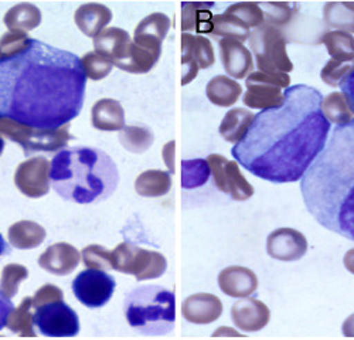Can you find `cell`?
<instances>
[{"instance_id":"46","label":"cell","mask_w":354,"mask_h":340,"mask_svg":"<svg viewBox=\"0 0 354 340\" xmlns=\"http://www.w3.org/2000/svg\"><path fill=\"white\" fill-rule=\"evenodd\" d=\"M192 35L183 33L182 35V64H183V78L182 84L187 85L190 84L198 74V66L194 60L193 53H192Z\"/></svg>"},{"instance_id":"1","label":"cell","mask_w":354,"mask_h":340,"mask_svg":"<svg viewBox=\"0 0 354 340\" xmlns=\"http://www.w3.org/2000/svg\"><path fill=\"white\" fill-rule=\"evenodd\" d=\"M85 87L75 54L32 39L26 50L0 60V120L58 129L80 115Z\"/></svg>"},{"instance_id":"29","label":"cell","mask_w":354,"mask_h":340,"mask_svg":"<svg viewBox=\"0 0 354 340\" xmlns=\"http://www.w3.org/2000/svg\"><path fill=\"white\" fill-rule=\"evenodd\" d=\"M3 23L9 30L30 32L40 26L41 12L33 3H19L8 10Z\"/></svg>"},{"instance_id":"24","label":"cell","mask_w":354,"mask_h":340,"mask_svg":"<svg viewBox=\"0 0 354 340\" xmlns=\"http://www.w3.org/2000/svg\"><path fill=\"white\" fill-rule=\"evenodd\" d=\"M132 39L127 30L120 27H108L94 37L95 53L106 57L112 63L120 60Z\"/></svg>"},{"instance_id":"48","label":"cell","mask_w":354,"mask_h":340,"mask_svg":"<svg viewBox=\"0 0 354 340\" xmlns=\"http://www.w3.org/2000/svg\"><path fill=\"white\" fill-rule=\"evenodd\" d=\"M13 303L10 299H8L2 292H0V332H2L8 325V318L10 312L13 310Z\"/></svg>"},{"instance_id":"36","label":"cell","mask_w":354,"mask_h":340,"mask_svg":"<svg viewBox=\"0 0 354 340\" xmlns=\"http://www.w3.org/2000/svg\"><path fill=\"white\" fill-rule=\"evenodd\" d=\"M212 170L205 159H190L182 162V186L183 189H196L209 182Z\"/></svg>"},{"instance_id":"30","label":"cell","mask_w":354,"mask_h":340,"mask_svg":"<svg viewBox=\"0 0 354 340\" xmlns=\"http://www.w3.org/2000/svg\"><path fill=\"white\" fill-rule=\"evenodd\" d=\"M171 189V176L165 170H146L135 182V190L142 197H162Z\"/></svg>"},{"instance_id":"27","label":"cell","mask_w":354,"mask_h":340,"mask_svg":"<svg viewBox=\"0 0 354 340\" xmlns=\"http://www.w3.org/2000/svg\"><path fill=\"white\" fill-rule=\"evenodd\" d=\"M205 94H207V98L210 100L212 104L228 108L240 100L243 88L235 79L227 75H217L207 84Z\"/></svg>"},{"instance_id":"15","label":"cell","mask_w":354,"mask_h":340,"mask_svg":"<svg viewBox=\"0 0 354 340\" xmlns=\"http://www.w3.org/2000/svg\"><path fill=\"white\" fill-rule=\"evenodd\" d=\"M231 319L243 332H258L270 323L271 310L258 299L243 298L232 305Z\"/></svg>"},{"instance_id":"11","label":"cell","mask_w":354,"mask_h":340,"mask_svg":"<svg viewBox=\"0 0 354 340\" xmlns=\"http://www.w3.org/2000/svg\"><path fill=\"white\" fill-rule=\"evenodd\" d=\"M214 185L218 190L228 194L235 202H245L254 196V187L241 173L240 166L235 160H228L225 156L213 153L207 158Z\"/></svg>"},{"instance_id":"44","label":"cell","mask_w":354,"mask_h":340,"mask_svg":"<svg viewBox=\"0 0 354 340\" xmlns=\"http://www.w3.org/2000/svg\"><path fill=\"white\" fill-rule=\"evenodd\" d=\"M225 13L237 16L241 19L250 28H258L262 26L263 21V13L259 8V3H252V2H241V3H234L231 5Z\"/></svg>"},{"instance_id":"51","label":"cell","mask_w":354,"mask_h":340,"mask_svg":"<svg viewBox=\"0 0 354 340\" xmlns=\"http://www.w3.org/2000/svg\"><path fill=\"white\" fill-rule=\"evenodd\" d=\"M342 330H343V334H344L346 337H354V314L350 315V317L344 321V323H343V326H342Z\"/></svg>"},{"instance_id":"10","label":"cell","mask_w":354,"mask_h":340,"mask_svg":"<svg viewBox=\"0 0 354 340\" xmlns=\"http://www.w3.org/2000/svg\"><path fill=\"white\" fill-rule=\"evenodd\" d=\"M35 309V325L47 337H74L80 333L75 310L64 301H54Z\"/></svg>"},{"instance_id":"42","label":"cell","mask_w":354,"mask_h":340,"mask_svg":"<svg viewBox=\"0 0 354 340\" xmlns=\"http://www.w3.org/2000/svg\"><path fill=\"white\" fill-rule=\"evenodd\" d=\"M82 263L88 270L109 271L112 270V251L102 245L93 244L82 249Z\"/></svg>"},{"instance_id":"28","label":"cell","mask_w":354,"mask_h":340,"mask_svg":"<svg viewBox=\"0 0 354 340\" xmlns=\"http://www.w3.org/2000/svg\"><path fill=\"white\" fill-rule=\"evenodd\" d=\"M210 35L218 41L223 39H232L244 43L250 39L251 28L237 16L223 13L213 16Z\"/></svg>"},{"instance_id":"8","label":"cell","mask_w":354,"mask_h":340,"mask_svg":"<svg viewBox=\"0 0 354 340\" xmlns=\"http://www.w3.org/2000/svg\"><path fill=\"white\" fill-rule=\"evenodd\" d=\"M112 270L133 275L138 281L160 278L167 270L163 254L145 249L131 243H121L112 249Z\"/></svg>"},{"instance_id":"14","label":"cell","mask_w":354,"mask_h":340,"mask_svg":"<svg viewBox=\"0 0 354 340\" xmlns=\"http://www.w3.org/2000/svg\"><path fill=\"white\" fill-rule=\"evenodd\" d=\"M308 251L306 237L295 229L281 227L267 238V252L277 261L293 263L301 260Z\"/></svg>"},{"instance_id":"40","label":"cell","mask_w":354,"mask_h":340,"mask_svg":"<svg viewBox=\"0 0 354 340\" xmlns=\"http://www.w3.org/2000/svg\"><path fill=\"white\" fill-rule=\"evenodd\" d=\"M28 276V270L20 264H8L0 276V292H2L8 299L16 296L19 292V287L23 281Z\"/></svg>"},{"instance_id":"32","label":"cell","mask_w":354,"mask_h":340,"mask_svg":"<svg viewBox=\"0 0 354 340\" xmlns=\"http://www.w3.org/2000/svg\"><path fill=\"white\" fill-rule=\"evenodd\" d=\"M326 26L339 32L354 33V2H329L323 8Z\"/></svg>"},{"instance_id":"38","label":"cell","mask_w":354,"mask_h":340,"mask_svg":"<svg viewBox=\"0 0 354 340\" xmlns=\"http://www.w3.org/2000/svg\"><path fill=\"white\" fill-rule=\"evenodd\" d=\"M259 8L263 13V21L281 30L282 27L288 26L293 20V16L297 15L299 5L286 2H265L261 3Z\"/></svg>"},{"instance_id":"31","label":"cell","mask_w":354,"mask_h":340,"mask_svg":"<svg viewBox=\"0 0 354 340\" xmlns=\"http://www.w3.org/2000/svg\"><path fill=\"white\" fill-rule=\"evenodd\" d=\"M213 3H183V32L212 33Z\"/></svg>"},{"instance_id":"9","label":"cell","mask_w":354,"mask_h":340,"mask_svg":"<svg viewBox=\"0 0 354 340\" xmlns=\"http://www.w3.org/2000/svg\"><path fill=\"white\" fill-rule=\"evenodd\" d=\"M247 93L243 97L245 106L252 109L268 111L283 105L285 93L290 85V77L288 74H265L261 71H252L247 77Z\"/></svg>"},{"instance_id":"33","label":"cell","mask_w":354,"mask_h":340,"mask_svg":"<svg viewBox=\"0 0 354 340\" xmlns=\"http://www.w3.org/2000/svg\"><path fill=\"white\" fill-rule=\"evenodd\" d=\"M33 298H24L17 308H15L8 318V329L23 337H36L35 330V312Z\"/></svg>"},{"instance_id":"53","label":"cell","mask_w":354,"mask_h":340,"mask_svg":"<svg viewBox=\"0 0 354 340\" xmlns=\"http://www.w3.org/2000/svg\"><path fill=\"white\" fill-rule=\"evenodd\" d=\"M10 247H9V244L6 243V240L3 238V236L0 234V257H5V255H8V254H10Z\"/></svg>"},{"instance_id":"45","label":"cell","mask_w":354,"mask_h":340,"mask_svg":"<svg viewBox=\"0 0 354 340\" xmlns=\"http://www.w3.org/2000/svg\"><path fill=\"white\" fill-rule=\"evenodd\" d=\"M32 39L28 37L24 32L19 30H9L0 39V50H2L3 57H10L15 54L21 53L30 46Z\"/></svg>"},{"instance_id":"2","label":"cell","mask_w":354,"mask_h":340,"mask_svg":"<svg viewBox=\"0 0 354 340\" xmlns=\"http://www.w3.org/2000/svg\"><path fill=\"white\" fill-rule=\"evenodd\" d=\"M322 101L320 91L309 85L289 87L282 106L255 115L247 136L231 151L235 162L272 183L301 180L329 139Z\"/></svg>"},{"instance_id":"7","label":"cell","mask_w":354,"mask_h":340,"mask_svg":"<svg viewBox=\"0 0 354 340\" xmlns=\"http://www.w3.org/2000/svg\"><path fill=\"white\" fill-rule=\"evenodd\" d=\"M0 135L20 145L26 156L37 152H62L73 139L70 124L58 129H37L6 118L0 120Z\"/></svg>"},{"instance_id":"41","label":"cell","mask_w":354,"mask_h":340,"mask_svg":"<svg viewBox=\"0 0 354 340\" xmlns=\"http://www.w3.org/2000/svg\"><path fill=\"white\" fill-rule=\"evenodd\" d=\"M81 66L85 71L86 78H90L93 81H100L104 79L112 71L113 63L109 59H106V57L95 51H90L81 59Z\"/></svg>"},{"instance_id":"3","label":"cell","mask_w":354,"mask_h":340,"mask_svg":"<svg viewBox=\"0 0 354 340\" xmlns=\"http://www.w3.org/2000/svg\"><path fill=\"white\" fill-rule=\"evenodd\" d=\"M301 191L322 227L354 241V120L332 131L301 179Z\"/></svg>"},{"instance_id":"54","label":"cell","mask_w":354,"mask_h":340,"mask_svg":"<svg viewBox=\"0 0 354 340\" xmlns=\"http://www.w3.org/2000/svg\"><path fill=\"white\" fill-rule=\"evenodd\" d=\"M3 151H5V139L2 135H0V156H2Z\"/></svg>"},{"instance_id":"25","label":"cell","mask_w":354,"mask_h":340,"mask_svg":"<svg viewBox=\"0 0 354 340\" xmlns=\"http://www.w3.org/2000/svg\"><path fill=\"white\" fill-rule=\"evenodd\" d=\"M254 120L255 115L251 111L244 108H232L225 113V117L221 121L220 135L230 144L237 145L247 136Z\"/></svg>"},{"instance_id":"17","label":"cell","mask_w":354,"mask_h":340,"mask_svg":"<svg viewBox=\"0 0 354 340\" xmlns=\"http://www.w3.org/2000/svg\"><path fill=\"white\" fill-rule=\"evenodd\" d=\"M81 255L78 249L68 243H57L50 245L39 258V265L58 276H64L74 272L80 264Z\"/></svg>"},{"instance_id":"20","label":"cell","mask_w":354,"mask_h":340,"mask_svg":"<svg viewBox=\"0 0 354 340\" xmlns=\"http://www.w3.org/2000/svg\"><path fill=\"white\" fill-rule=\"evenodd\" d=\"M182 314L190 323L209 325L223 315V302L213 294H196L183 302Z\"/></svg>"},{"instance_id":"6","label":"cell","mask_w":354,"mask_h":340,"mask_svg":"<svg viewBox=\"0 0 354 340\" xmlns=\"http://www.w3.org/2000/svg\"><path fill=\"white\" fill-rule=\"evenodd\" d=\"M248 44L255 57L258 71L278 75L293 70V63L286 51V37L279 28L263 23L252 30Z\"/></svg>"},{"instance_id":"18","label":"cell","mask_w":354,"mask_h":340,"mask_svg":"<svg viewBox=\"0 0 354 340\" xmlns=\"http://www.w3.org/2000/svg\"><path fill=\"white\" fill-rule=\"evenodd\" d=\"M220 290L231 298H250L258 290V278L247 267L231 265L224 268L218 275Z\"/></svg>"},{"instance_id":"55","label":"cell","mask_w":354,"mask_h":340,"mask_svg":"<svg viewBox=\"0 0 354 340\" xmlns=\"http://www.w3.org/2000/svg\"><path fill=\"white\" fill-rule=\"evenodd\" d=\"M2 57H3V55H2V50H0V60H2Z\"/></svg>"},{"instance_id":"47","label":"cell","mask_w":354,"mask_h":340,"mask_svg":"<svg viewBox=\"0 0 354 340\" xmlns=\"http://www.w3.org/2000/svg\"><path fill=\"white\" fill-rule=\"evenodd\" d=\"M54 301H64L63 291L58 287L53 285V283H44V285L33 296V308H39L41 305H46Z\"/></svg>"},{"instance_id":"13","label":"cell","mask_w":354,"mask_h":340,"mask_svg":"<svg viewBox=\"0 0 354 340\" xmlns=\"http://www.w3.org/2000/svg\"><path fill=\"white\" fill-rule=\"evenodd\" d=\"M51 163L44 156H36L20 163L15 173L17 189L27 197L39 198L50 190Z\"/></svg>"},{"instance_id":"52","label":"cell","mask_w":354,"mask_h":340,"mask_svg":"<svg viewBox=\"0 0 354 340\" xmlns=\"http://www.w3.org/2000/svg\"><path fill=\"white\" fill-rule=\"evenodd\" d=\"M343 263H344L346 270H347L350 274L354 275V248H351V249H348V251L346 252L344 258H343Z\"/></svg>"},{"instance_id":"39","label":"cell","mask_w":354,"mask_h":340,"mask_svg":"<svg viewBox=\"0 0 354 340\" xmlns=\"http://www.w3.org/2000/svg\"><path fill=\"white\" fill-rule=\"evenodd\" d=\"M354 71V59H330L322 68L320 78L330 87H340L342 82Z\"/></svg>"},{"instance_id":"5","label":"cell","mask_w":354,"mask_h":340,"mask_svg":"<svg viewBox=\"0 0 354 340\" xmlns=\"http://www.w3.org/2000/svg\"><path fill=\"white\" fill-rule=\"evenodd\" d=\"M125 317L142 334H167L176 322L174 294L156 285L136 288L125 299Z\"/></svg>"},{"instance_id":"37","label":"cell","mask_w":354,"mask_h":340,"mask_svg":"<svg viewBox=\"0 0 354 340\" xmlns=\"http://www.w3.org/2000/svg\"><path fill=\"white\" fill-rule=\"evenodd\" d=\"M328 48L332 59H354V36L346 32L330 30L320 40Z\"/></svg>"},{"instance_id":"43","label":"cell","mask_w":354,"mask_h":340,"mask_svg":"<svg viewBox=\"0 0 354 340\" xmlns=\"http://www.w3.org/2000/svg\"><path fill=\"white\" fill-rule=\"evenodd\" d=\"M192 53L194 60L198 66L200 70H207L210 68L214 62H216V57H214V48L212 41L200 35H192Z\"/></svg>"},{"instance_id":"26","label":"cell","mask_w":354,"mask_h":340,"mask_svg":"<svg viewBox=\"0 0 354 340\" xmlns=\"http://www.w3.org/2000/svg\"><path fill=\"white\" fill-rule=\"evenodd\" d=\"M8 236L15 248L33 249L43 244L47 233L40 224L30 220H21L10 225Z\"/></svg>"},{"instance_id":"35","label":"cell","mask_w":354,"mask_h":340,"mask_svg":"<svg viewBox=\"0 0 354 340\" xmlns=\"http://www.w3.org/2000/svg\"><path fill=\"white\" fill-rule=\"evenodd\" d=\"M120 142L127 151L132 153H143L153 145L155 136L149 128L129 125L120 131Z\"/></svg>"},{"instance_id":"34","label":"cell","mask_w":354,"mask_h":340,"mask_svg":"<svg viewBox=\"0 0 354 340\" xmlns=\"http://www.w3.org/2000/svg\"><path fill=\"white\" fill-rule=\"evenodd\" d=\"M320 108L323 112V117L328 120L330 125H347L354 120V113L350 109L346 97L340 91L332 93L328 97H324Z\"/></svg>"},{"instance_id":"22","label":"cell","mask_w":354,"mask_h":340,"mask_svg":"<svg viewBox=\"0 0 354 340\" xmlns=\"http://www.w3.org/2000/svg\"><path fill=\"white\" fill-rule=\"evenodd\" d=\"M93 125L100 131H122L125 125V111L120 101L104 98L93 106Z\"/></svg>"},{"instance_id":"23","label":"cell","mask_w":354,"mask_h":340,"mask_svg":"<svg viewBox=\"0 0 354 340\" xmlns=\"http://www.w3.org/2000/svg\"><path fill=\"white\" fill-rule=\"evenodd\" d=\"M160 53H155L147 48H143L131 41L128 48L120 60H116L113 66L131 74H146L149 73L159 62Z\"/></svg>"},{"instance_id":"49","label":"cell","mask_w":354,"mask_h":340,"mask_svg":"<svg viewBox=\"0 0 354 340\" xmlns=\"http://www.w3.org/2000/svg\"><path fill=\"white\" fill-rule=\"evenodd\" d=\"M340 88H342V93H343V95L346 97V100L350 105V109L354 113V71L342 82Z\"/></svg>"},{"instance_id":"4","label":"cell","mask_w":354,"mask_h":340,"mask_svg":"<svg viewBox=\"0 0 354 340\" xmlns=\"http://www.w3.org/2000/svg\"><path fill=\"white\" fill-rule=\"evenodd\" d=\"M50 180L68 202L91 205L108 198L118 187L120 172L112 158L97 148H73L51 160Z\"/></svg>"},{"instance_id":"16","label":"cell","mask_w":354,"mask_h":340,"mask_svg":"<svg viewBox=\"0 0 354 340\" xmlns=\"http://www.w3.org/2000/svg\"><path fill=\"white\" fill-rule=\"evenodd\" d=\"M220 43V55L221 63L225 73L234 79L247 78L254 70L252 53L244 46V43L223 39Z\"/></svg>"},{"instance_id":"21","label":"cell","mask_w":354,"mask_h":340,"mask_svg":"<svg viewBox=\"0 0 354 340\" xmlns=\"http://www.w3.org/2000/svg\"><path fill=\"white\" fill-rule=\"evenodd\" d=\"M74 20L85 36L94 39L111 23L112 12L101 3H85L77 9Z\"/></svg>"},{"instance_id":"19","label":"cell","mask_w":354,"mask_h":340,"mask_svg":"<svg viewBox=\"0 0 354 340\" xmlns=\"http://www.w3.org/2000/svg\"><path fill=\"white\" fill-rule=\"evenodd\" d=\"M170 19L165 13L146 16L135 28L133 43L155 53L162 54V43L170 30Z\"/></svg>"},{"instance_id":"50","label":"cell","mask_w":354,"mask_h":340,"mask_svg":"<svg viewBox=\"0 0 354 340\" xmlns=\"http://www.w3.org/2000/svg\"><path fill=\"white\" fill-rule=\"evenodd\" d=\"M163 156L167 167L170 169V172H174V140L169 142V144L165 147Z\"/></svg>"},{"instance_id":"12","label":"cell","mask_w":354,"mask_h":340,"mask_svg":"<svg viewBox=\"0 0 354 340\" xmlns=\"http://www.w3.org/2000/svg\"><path fill=\"white\" fill-rule=\"evenodd\" d=\"M116 288L112 275L105 271L85 270L73 281V292L75 298L86 308H101L109 302Z\"/></svg>"}]
</instances>
